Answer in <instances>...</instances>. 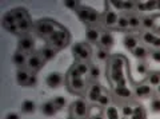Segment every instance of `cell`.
Returning a JSON list of instances; mask_svg holds the SVG:
<instances>
[{
  "label": "cell",
  "instance_id": "f6af8a7d",
  "mask_svg": "<svg viewBox=\"0 0 160 119\" xmlns=\"http://www.w3.org/2000/svg\"><path fill=\"white\" fill-rule=\"evenodd\" d=\"M136 7V2H124V9H133Z\"/></svg>",
  "mask_w": 160,
  "mask_h": 119
},
{
  "label": "cell",
  "instance_id": "484cf974",
  "mask_svg": "<svg viewBox=\"0 0 160 119\" xmlns=\"http://www.w3.org/2000/svg\"><path fill=\"white\" fill-rule=\"evenodd\" d=\"M36 110V105H35L33 101H24L22 105V111L26 114H32Z\"/></svg>",
  "mask_w": 160,
  "mask_h": 119
},
{
  "label": "cell",
  "instance_id": "8fae6325",
  "mask_svg": "<svg viewBox=\"0 0 160 119\" xmlns=\"http://www.w3.org/2000/svg\"><path fill=\"white\" fill-rule=\"evenodd\" d=\"M46 83L48 87L51 88H58L60 84L63 83V76L59 72H51L49 75L46 78Z\"/></svg>",
  "mask_w": 160,
  "mask_h": 119
},
{
  "label": "cell",
  "instance_id": "816d5d0a",
  "mask_svg": "<svg viewBox=\"0 0 160 119\" xmlns=\"http://www.w3.org/2000/svg\"><path fill=\"white\" fill-rule=\"evenodd\" d=\"M156 9H158V11H160V2H158V6H156Z\"/></svg>",
  "mask_w": 160,
  "mask_h": 119
},
{
  "label": "cell",
  "instance_id": "d6a6232c",
  "mask_svg": "<svg viewBox=\"0 0 160 119\" xmlns=\"http://www.w3.org/2000/svg\"><path fill=\"white\" fill-rule=\"evenodd\" d=\"M128 22H129V27L131 28H138V27L142 26V18L135 16V15L128 16Z\"/></svg>",
  "mask_w": 160,
  "mask_h": 119
},
{
  "label": "cell",
  "instance_id": "ffe728a7",
  "mask_svg": "<svg viewBox=\"0 0 160 119\" xmlns=\"http://www.w3.org/2000/svg\"><path fill=\"white\" fill-rule=\"evenodd\" d=\"M158 2H136V7L140 11H153L156 9Z\"/></svg>",
  "mask_w": 160,
  "mask_h": 119
},
{
  "label": "cell",
  "instance_id": "60d3db41",
  "mask_svg": "<svg viewBox=\"0 0 160 119\" xmlns=\"http://www.w3.org/2000/svg\"><path fill=\"white\" fill-rule=\"evenodd\" d=\"M151 110L153 112H160V98L153 99L151 102Z\"/></svg>",
  "mask_w": 160,
  "mask_h": 119
},
{
  "label": "cell",
  "instance_id": "52a82bcc",
  "mask_svg": "<svg viewBox=\"0 0 160 119\" xmlns=\"http://www.w3.org/2000/svg\"><path fill=\"white\" fill-rule=\"evenodd\" d=\"M67 86L73 92H83L86 90V82L83 78H67Z\"/></svg>",
  "mask_w": 160,
  "mask_h": 119
},
{
  "label": "cell",
  "instance_id": "b9f144b4",
  "mask_svg": "<svg viewBox=\"0 0 160 119\" xmlns=\"http://www.w3.org/2000/svg\"><path fill=\"white\" fill-rule=\"evenodd\" d=\"M136 71L140 74V75H146V74L148 72V68H147V66H146V64L140 62V63L138 64V67H136Z\"/></svg>",
  "mask_w": 160,
  "mask_h": 119
},
{
  "label": "cell",
  "instance_id": "1f68e13d",
  "mask_svg": "<svg viewBox=\"0 0 160 119\" xmlns=\"http://www.w3.org/2000/svg\"><path fill=\"white\" fill-rule=\"evenodd\" d=\"M106 114H107V118H108V119H120V118H119V111H118V108L113 107V106H108Z\"/></svg>",
  "mask_w": 160,
  "mask_h": 119
},
{
  "label": "cell",
  "instance_id": "83f0119b",
  "mask_svg": "<svg viewBox=\"0 0 160 119\" xmlns=\"http://www.w3.org/2000/svg\"><path fill=\"white\" fill-rule=\"evenodd\" d=\"M147 82L149 83V86L158 87L160 84V72H151L148 79H147Z\"/></svg>",
  "mask_w": 160,
  "mask_h": 119
},
{
  "label": "cell",
  "instance_id": "836d02e7",
  "mask_svg": "<svg viewBox=\"0 0 160 119\" xmlns=\"http://www.w3.org/2000/svg\"><path fill=\"white\" fill-rule=\"evenodd\" d=\"M116 26H118V28H120V29H126V28H128V27H129L128 18H127V16H119Z\"/></svg>",
  "mask_w": 160,
  "mask_h": 119
},
{
  "label": "cell",
  "instance_id": "2e32d148",
  "mask_svg": "<svg viewBox=\"0 0 160 119\" xmlns=\"http://www.w3.org/2000/svg\"><path fill=\"white\" fill-rule=\"evenodd\" d=\"M151 92H152V90H151V87H149V84H139L133 90V94L138 98H147V96H149Z\"/></svg>",
  "mask_w": 160,
  "mask_h": 119
},
{
  "label": "cell",
  "instance_id": "f546056e",
  "mask_svg": "<svg viewBox=\"0 0 160 119\" xmlns=\"http://www.w3.org/2000/svg\"><path fill=\"white\" fill-rule=\"evenodd\" d=\"M75 67L78 68V71L80 72V75H86V74H89V68L91 67H88V64L87 63H84V62H79L76 64H73Z\"/></svg>",
  "mask_w": 160,
  "mask_h": 119
},
{
  "label": "cell",
  "instance_id": "ee69618b",
  "mask_svg": "<svg viewBox=\"0 0 160 119\" xmlns=\"http://www.w3.org/2000/svg\"><path fill=\"white\" fill-rule=\"evenodd\" d=\"M151 58L153 59V62L160 63V49H155V51H152Z\"/></svg>",
  "mask_w": 160,
  "mask_h": 119
},
{
  "label": "cell",
  "instance_id": "c3c4849f",
  "mask_svg": "<svg viewBox=\"0 0 160 119\" xmlns=\"http://www.w3.org/2000/svg\"><path fill=\"white\" fill-rule=\"evenodd\" d=\"M6 119H20V118H19L18 114H15V112H9V114H7Z\"/></svg>",
  "mask_w": 160,
  "mask_h": 119
},
{
  "label": "cell",
  "instance_id": "7bdbcfd3",
  "mask_svg": "<svg viewBox=\"0 0 160 119\" xmlns=\"http://www.w3.org/2000/svg\"><path fill=\"white\" fill-rule=\"evenodd\" d=\"M36 82H38L36 75H35V74H31V75H29V78H28V80H27L26 86H35V84H36Z\"/></svg>",
  "mask_w": 160,
  "mask_h": 119
},
{
  "label": "cell",
  "instance_id": "8992f818",
  "mask_svg": "<svg viewBox=\"0 0 160 119\" xmlns=\"http://www.w3.org/2000/svg\"><path fill=\"white\" fill-rule=\"evenodd\" d=\"M43 64H44V60H43V58L40 56V54L36 52V54H31V55L28 56V60H27V68L29 71H38L40 70V68L43 67Z\"/></svg>",
  "mask_w": 160,
  "mask_h": 119
},
{
  "label": "cell",
  "instance_id": "e575fe53",
  "mask_svg": "<svg viewBox=\"0 0 160 119\" xmlns=\"http://www.w3.org/2000/svg\"><path fill=\"white\" fill-rule=\"evenodd\" d=\"M142 26L147 29H151L155 26V19L153 18H142Z\"/></svg>",
  "mask_w": 160,
  "mask_h": 119
},
{
  "label": "cell",
  "instance_id": "7dc6e473",
  "mask_svg": "<svg viewBox=\"0 0 160 119\" xmlns=\"http://www.w3.org/2000/svg\"><path fill=\"white\" fill-rule=\"evenodd\" d=\"M111 4L118 9H124V2H111Z\"/></svg>",
  "mask_w": 160,
  "mask_h": 119
},
{
  "label": "cell",
  "instance_id": "f5cc1de1",
  "mask_svg": "<svg viewBox=\"0 0 160 119\" xmlns=\"http://www.w3.org/2000/svg\"><path fill=\"white\" fill-rule=\"evenodd\" d=\"M156 92H158V94H160V84H159V86L156 87Z\"/></svg>",
  "mask_w": 160,
  "mask_h": 119
},
{
  "label": "cell",
  "instance_id": "9a60e30c",
  "mask_svg": "<svg viewBox=\"0 0 160 119\" xmlns=\"http://www.w3.org/2000/svg\"><path fill=\"white\" fill-rule=\"evenodd\" d=\"M56 51H58L56 48H53L52 46H49V44H48V46L43 47L42 49H40L39 54H40V56L43 58V60L47 62V60H51V59L55 58V55H56Z\"/></svg>",
  "mask_w": 160,
  "mask_h": 119
},
{
  "label": "cell",
  "instance_id": "44dd1931",
  "mask_svg": "<svg viewBox=\"0 0 160 119\" xmlns=\"http://www.w3.org/2000/svg\"><path fill=\"white\" fill-rule=\"evenodd\" d=\"M113 92L116 94V96L120 99H128L131 98L132 95V91L126 86V87H115L113 88Z\"/></svg>",
  "mask_w": 160,
  "mask_h": 119
},
{
  "label": "cell",
  "instance_id": "4dcf8cb0",
  "mask_svg": "<svg viewBox=\"0 0 160 119\" xmlns=\"http://www.w3.org/2000/svg\"><path fill=\"white\" fill-rule=\"evenodd\" d=\"M52 103L55 105V107H56V110H62V108L67 105V99L63 96H56L52 99Z\"/></svg>",
  "mask_w": 160,
  "mask_h": 119
},
{
  "label": "cell",
  "instance_id": "ab89813d",
  "mask_svg": "<svg viewBox=\"0 0 160 119\" xmlns=\"http://www.w3.org/2000/svg\"><path fill=\"white\" fill-rule=\"evenodd\" d=\"M96 56L99 60H107L108 59V51L107 49H104V48H100L99 51L96 52Z\"/></svg>",
  "mask_w": 160,
  "mask_h": 119
},
{
  "label": "cell",
  "instance_id": "7c38bea8",
  "mask_svg": "<svg viewBox=\"0 0 160 119\" xmlns=\"http://www.w3.org/2000/svg\"><path fill=\"white\" fill-rule=\"evenodd\" d=\"M33 28V24L31 22V19H27V20H23L16 24V31H18V35H27L29 31H32Z\"/></svg>",
  "mask_w": 160,
  "mask_h": 119
},
{
  "label": "cell",
  "instance_id": "f1b7e54d",
  "mask_svg": "<svg viewBox=\"0 0 160 119\" xmlns=\"http://www.w3.org/2000/svg\"><path fill=\"white\" fill-rule=\"evenodd\" d=\"M155 38H156V35H155L153 32H151V31H146V32L142 34V40L146 44H149V46H151L152 42L155 40Z\"/></svg>",
  "mask_w": 160,
  "mask_h": 119
},
{
  "label": "cell",
  "instance_id": "74e56055",
  "mask_svg": "<svg viewBox=\"0 0 160 119\" xmlns=\"http://www.w3.org/2000/svg\"><path fill=\"white\" fill-rule=\"evenodd\" d=\"M63 4H64V6H66L67 8H69V9H75V11H78L79 7L82 6V4H80V2H69V0L64 2Z\"/></svg>",
  "mask_w": 160,
  "mask_h": 119
},
{
  "label": "cell",
  "instance_id": "8d00e7d4",
  "mask_svg": "<svg viewBox=\"0 0 160 119\" xmlns=\"http://www.w3.org/2000/svg\"><path fill=\"white\" fill-rule=\"evenodd\" d=\"M99 105H102V106H109V103H111V98H109V95H107V94H102V96L99 98V101H98Z\"/></svg>",
  "mask_w": 160,
  "mask_h": 119
},
{
  "label": "cell",
  "instance_id": "d4e9b609",
  "mask_svg": "<svg viewBox=\"0 0 160 119\" xmlns=\"http://www.w3.org/2000/svg\"><path fill=\"white\" fill-rule=\"evenodd\" d=\"M132 54L135 56H136L138 59H140V60H143V59H146L147 55H148V49L144 47V46H138L136 48L132 51Z\"/></svg>",
  "mask_w": 160,
  "mask_h": 119
},
{
  "label": "cell",
  "instance_id": "f907efd6",
  "mask_svg": "<svg viewBox=\"0 0 160 119\" xmlns=\"http://www.w3.org/2000/svg\"><path fill=\"white\" fill-rule=\"evenodd\" d=\"M67 119H78V118H76V116H75V115H69V116H68Z\"/></svg>",
  "mask_w": 160,
  "mask_h": 119
},
{
  "label": "cell",
  "instance_id": "ac0fdd59",
  "mask_svg": "<svg viewBox=\"0 0 160 119\" xmlns=\"http://www.w3.org/2000/svg\"><path fill=\"white\" fill-rule=\"evenodd\" d=\"M11 11H12L13 16H15V19H16V22H18V23H20V22H23V20H27V19H29L28 12H27L24 8H22V7L15 8V9H11Z\"/></svg>",
  "mask_w": 160,
  "mask_h": 119
},
{
  "label": "cell",
  "instance_id": "7402d4cb",
  "mask_svg": "<svg viewBox=\"0 0 160 119\" xmlns=\"http://www.w3.org/2000/svg\"><path fill=\"white\" fill-rule=\"evenodd\" d=\"M100 36H102V34H100L99 29H96V28H89V29H87V32H86L87 40L93 42V43L99 42L100 40Z\"/></svg>",
  "mask_w": 160,
  "mask_h": 119
},
{
  "label": "cell",
  "instance_id": "30bf717a",
  "mask_svg": "<svg viewBox=\"0 0 160 119\" xmlns=\"http://www.w3.org/2000/svg\"><path fill=\"white\" fill-rule=\"evenodd\" d=\"M102 87L99 86V84H96V83H93L91 87L88 88V92H87V98H88V101L89 102H92V103H95V102H98L99 101V98L102 96Z\"/></svg>",
  "mask_w": 160,
  "mask_h": 119
},
{
  "label": "cell",
  "instance_id": "603a6c76",
  "mask_svg": "<svg viewBox=\"0 0 160 119\" xmlns=\"http://www.w3.org/2000/svg\"><path fill=\"white\" fill-rule=\"evenodd\" d=\"M29 75H31V74H29L27 70H18V72H16V82L20 84V86H26Z\"/></svg>",
  "mask_w": 160,
  "mask_h": 119
},
{
  "label": "cell",
  "instance_id": "7a4b0ae2",
  "mask_svg": "<svg viewBox=\"0 0 160 119\" xmlns=\"http://www.w3.org/2000/svg\"><path fill=\"white\" fill-rule=\"evenodd\" d=\"M69 39H71L69 32L67 31L66 28L60 27L59 29H56V31L52 34L51 36L47 38V40H48L49 46H52L53 48H56V49H62V48L68 46Z\"/></svg>",
  "mask_w": 160,
  "mask_h": 119
},
{
  "label": "cell",
  "instance_id": "5bb4252c",
  "mask_svg": "<svg viewBox=\"0 0 160 119\" xmlns=\"http://www.w3.org/2000/svg\"><path fill=\"white\" fill-rule=\"evenodd\" d=\"M99 44H100V47L102 48H104V49H107L108 51V49L113 46V36L109 32H102Z\"/></svg>",
  "mask_w": 160,
  "mask_h": 119
},
{
  "label": "cell",
  "instance_id": "6da1fadb",
  "mask_svg": "<svg viewBox=\"0 0 160 119\" xmlns=\"http://www.w3.org/2000/svg\"><path fill=\"white\" fill-rule=\"evenodd\" d=\"M124 63H126V59L120 55H115L109 59L108 62V78L111 83L115 87H126V78H124Z\"/></svg>",
  "mask_w": 160,
  "mask_h": 119
},
{
  "label": "cell",
  "instance_id": "4316f807",
  "mask_svg": "<svg viewBox=\"0 0 160 119\" xmlns=\"http://www.w3.org/2000/svg\"><path fill=\"white\" fill-rule=\"evenodd\" d=\"M129 119H147L146 115V111L142 106H135V111H133V115L129 118Z\"/></svg>",
  "mask_w": 160,
  "mask_h": 119
},
{
  "label": "cell",
  "instance_id": "5b68a950",
  "mask_svg": "<svg viewBox=\"0 0 160 119\" xmlns=\"http://www.w3.org/2000/svg\"><path fill=\"white\" fill-rule=\"evenodd\" d=\"M76 13H78L80 20L84 22L86 24H89V26H91V24H95L100 19V15L95 11V9H92L91 7L80 6L79 9L76 11Z\"/></svg>",
  "mask_w": 160,
  "mask_h": 119
},
{
  "label": "cell",
  "instance_id": "4fadbf2b",
  "mask_svg": "<svg viewBox=\"0 0 160 119\" xmlns=\"http://www.w3.org/2000/svg\"><path fill=\"white\" fill-rule=\"evenodd\" d=\"M118 19H119V16L113 11H111V9L106 11L103 15V23L106 24L107 27H115L118 24Z\"/></svg>",
  "mask_w": 160,
  "mask_h": 119
},
{
  "label": "cell",
  "instance_id": "681fc988",
  "mask_svg": "<svg viewBox=\"0 0 160 119\" xmlns=\"http://www.w3.org/2000/svg\"><path fill=\"white\" fill-rule=\"evenodd\" d=\"M91 119H104V118H103L102 115H93Z\"/></svg>",
  "mask_w": 160,
  "mask_h": 119
},
{
  "label": "cell",
  "instance_id": "ba28073f",
  "mask_svg": "<svg viewBox=\"0 0 160 119\" xmlns=\"http://www.w3.org/2000/svg\"><path fill=\"white\" fill-rule=\"evenodd\" d=\"M33 48H35V40H33V38L31 36H28V35H24L20 38V40H19V51H23V52H31L33 51Z\"/></svg>",
  "mask_w": 160,
  "mask_h": 119
},
{
  "label": "cell",
  "instance_id": "d6986e66",
  "mask_svg": "<svg viewBox=\"0 0 160 119\" xmlns=\"http://www.w3.org/2000/svg\"><path fill=\"white\" fill-rule=\"evenodd\" d=\"M56 107H55V105L52 103V101H49V102H46V103H43L42 105V112L46 116H52L56 114Z\"/></svg>",
  "mask_w": 160,
  "mask_h": 119
},
{
  "label": "cell",
  "instance_id": "d590c367",
  "mask_svg": "<svg viewBox=\"0 0 160 119\" xmlns=\"http://www.w3.org/2000/svg\"><path fill=\"white\" fill-rule=\"evenodd\" d=\"M133 111H135V107L131 106V105H124L123 106V110H122V114L126 118H131L133 115Z\"/></svg>",
  "mask_w": 160,
  "mask_h": 119
},
{
  "label": "cell",
  "instance_id": "bcb514c9",
  "mask_svg": "<svg viewBox=\"0 0 160 119\" xmlns=\"http://www.w3.org/2000/svg\"><path fill=\"white\" fill-rule=\"evenodd\" d=\"M151 46H152L155 49H160V36H156V38H155V40L152 42Z\"/></svg>",
  "mask_w": 160,
  "mask_h": 119
},
{
  "label": "cell",
  "instance_id": "3957f363",
  "mask_svg": "<svg viewBox=\"0 0 160 119\" xmlns=\"http://www.w3.org/2000/svg\"><path fill=\"white\" fill-rule=\"evenodd\" d=\"M59 28L60 26H58L56 23L49 20V19H42V20H39L33 24V31L40 38H49Z\"/></svg>",
  "mask_w": 160,
  "mask_h": 119
},
{
  "label": "cell",
  "instance_id": "e0dca14e",
  "mask_svg": "<svg viewBox=\"0 0 160 119\" xmlns=\"http://www.w3.org/2000/svg\"><path fill=\"white\" fill-rule=\"evenodd\" d=\"M12 60H13V63L16 64V66L22 67V66H26V64H27L28 56H27V54H26V52H23V51H18V52H15V54H13Z\"/></svg>",
  "mask_w": 160,
  "mask_h": 119
},
{
  "label": "cell",
  "instance_id": "9c48e42d",
  "mask_svg": "<svg viewBox=\"0 0 160 119\" xmlns=\"http://www.w3.org/2000/svg\"><path fill=\"white\" fill-rule=\"evenodd\" d=\"M72 112L76 118H84L87 114V103L83 99H78L72 105Z\"/></svg>",
  "mask_w": 160,
  "mask_h": 119
},
{
  "label": "cell",
  "instance_id": "f35d334b",
  "mask_svg": "<svg viewBox=\"0 0 160 119\" xmlns=\"http://www.w3.org/2000/svg\"><path fill=\"white\" fill-rule=\"evenodd\" d=\"M89 76L91 79H98L100 76V68L98 66H92L89 68Z\"/></svg>",
  "mask_w": 160,
  "mask_h": 119
},
{
  "label": "cell",
  "instance_id": "cb8c5ba5",
  "mask_svg": "<svg viewBox=\"0 0 160 119\" xmlns=\"http://www.w3.org/2000/svg\"><path fill=\"white\" fill-rule=\"evenodd\" d=\"M139 46L138 44V39L135 38V36H126L124 38V47L128 48V49H131V51H133L135 48H136Z\"/></svg>",
  "mask_w": 160,
  "mask_h": 119
},
{
  "label": "cell",
  "instance_id": "277c9868",
  "mask_svg": "<svg viewBox=\"0 0 160 119\" xmlns=\"http://www.w3.org/2000/svg\"><path fill=\"white\" fill-rule=\"evenodd\" d=\"M72 54H73V58L78 62L87 63L92 56V49L86 43H76L72 47Z\"/></svg>",
  "mask_w": 160,
  "mask_h": 119
}]
</instances>
